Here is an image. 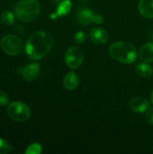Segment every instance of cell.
I'll use <instances>...</instances> for the list:
<instances>
[{"instance_id":"6da1fadb","label":"cell","mask_w":153,"mask_h":154,"mask_svg":"<svg viewBox=\"0 0 153 154\" xmlns=\"http://www.w3.org/2000/svg\"><path fill=\"white\" fill-rule=\"evenodd\" d=\"M52 46L53 37L51 33L45 31H39L28 38L25 44V51L31 60H39L50 51Z\"/></svg>"},{"instance_id":"7a4b0ae2","label":"cell","mask_w":153,"mask_h":154,"mask_svg":"<svg viewBox=\"0 0 153 154\" xmlns=\"http://www.w3.org/2000/svg\"><path fill=\"white\" fill-rule=\"evenodd\" d=\"M110 56L122 63L131 64L133 63L137 58V51L135 47L125 42H117L109 47Z\"/></svg>"},{"instance_id":"3957f363","label":"cell","mask_w":153,"mask_h":154,"mask_svg":"<svg viewBox=\"0 0 153 154\" xmlns=\"http://www.w3.org/2000/svg\"><path fill=\"white\" fill-rule=\"evenodd\" d=\"M41 12V5L37 0H19L14 6L15 17L23 23L35 20Z\"/></svg>"},{"instance_id":"277c9868","label":"cell","mask_w":153,"mask_h":154,"mask_svg":"<svg viewBox=\"0 0 153 154\" xmlns=\"http://www.w3.org/2000/svg\"><path fill=\"white\" fill-rule=\"evenodd\" d=\"M7 115L15 122H25L31 117V109L24 102L14 101L8 104Z\"/></svg>"},{"instance_id":"5b68a950","label":"cell","mask_w":153,"mask_h":154,"mask_svg":"<svg viewBox=\"0 0 153 154\" xmlns=\"http://www.w3.org/2000/svg\"><path fill=\"white\" fill-rule=\"evenodd\" d=\"M1 48L2 50L10 56L19 55L23 48L21 39L13 34L5 35L1 40Z\"/></svg>"},{"instance_id":"8992f818","label":"cell","mask_w":153,"mask_h":154,"mask_svg":"<svg viewBox=\"0 0 153 154\" xmlns=\"http://www.w3.org/2000/svg\"><path fill=\"white\" fill-rule=\"evenodd\" d=\"M84 60V54L82 50L78 47H69L65 53V62L72 69H78L81 66Z\"/></svg>"},{"instance_id":"52a82bcc","label":"cell","mask_w":153,"mask_h":154,"mask_svg":"<svg viewBox=\"0 0 153 154\" xmlns=\"http://www.w3.org/2000/svg\"><path fill=\"white\" fill-rule=\"evenodd\" d=\"M130 109L134 113H145L149 107L150 103L149 101L142 97H134L129 102Z\"/></svg>"},{"instance_id":"ba28073f","label":"cell","mask_w":153,"mask_h":154,"mask_svg":"<svg viewBox=\"0 0 153 154\" xmlns=\"http://www.w3.org/2000/svg\"><path fill=\"white\" fill-rule=\"evenodd\" d=\"M89 36H90L91 41L97 45L105 44L108 41V38H109L108 32L105 29L100 28V27L93 28L89 32Z\"/></svg>"},{"instance_id":"9c48e42d","label":"cell","mask_w":153,"mask_h":154,"mask_svg":"<svg viewBox=\"0 0 153 154\" xmlns=\"http://www.w3.org/2000/svg\"><path fill=\"white\" fill-rule=\"evenodd\" d=\"M40 74V65L38 63H31L27 65L23 70V78L27 82L35 80Z\"/></svg>"},{"instance_id":"30bf717a","label":"cell","mask_w":153,"mask_h":154,"mask_svg":"<svg viewBox=\"0 0 153 154\" xmlns=\"http://www.w3.org/2000/svg\"><path fill=\"white\" fill-rule=\"evenodd\" d=\"M139 58L144 62H153V42L143 44L138 52Z\"/></svg>"},{"instance_id":"8fae6325","label":"cell","mask_w":153,"mask_h":154,"mask_svg":"<svg viewBox=\"0 0 153 154\" xmlns=\"http://www.w3.org/2000/svg\"><path fill=\"white\" fill-rule=\"evenodd\" d=\"M78 76L76 72H69L63 79V85L68 90H74L78 86Z\"/></svg>"},{"instance_id":"7c38bea8","label":"cell","mask_w":153,"mask_h":154,"mask_svg":"<svg viewBox=\"0 0 153 154\" xmlns=\"http://www.w3.org/2000/svg\"><path fill=\"white\" fill-rule=\"evenodd\" d=\"M139 10L142 16L146 18H153V0H141Z\"/></svg>"},{"instance_id":"4fadbf2b","label":"cell","mask_w":153,"mask_h":154,"mask_svg":"<svg viewBox=\"0 0 153 154\" xmlns=\"http://www.w3.org/2000/svg\"><path fill=\"white\" fill-rule=\"evenodd\" d=\"M94 13L88 9V8H84L81 9L78 14H77V18L78 20V22L83 24V25H88L91 23H93V17H94Z\"/></svg>"},{"instance_id":"5bb4252c","label":"cell","mask_w":153,"mask_h":154,"mask_svg":"<svg viewBox=\"0 0 153 154\" xmlns=\"http://www.w3.org/2000/svg\"><path fill=\"white\" fill-rule=\"evenodd\" d=\"M71 6H72V4L70 2V0H63L58 6L57 8V13L56 14H52L50 15L52 19L56 18V17H59V16H64L66 14H68L71 9Z\"/></svg>"},{"instance_id":"9a60e30c","label":"cell","mask_w":153,"mask_h":154,"mask_svg":"<svg viewBox=\"0 0 153 154\" xmlns=\"http://www.w3.org/2000/svg\"><path fill=\"white\" fill-rule=\"evenodd\" d=\"M136 72L142 78H151L153 75V69L147 62L138 63L135 67Z\"/></svg>"},{"instance_id":"2e32d148","label":"cell","mask_w":153,"mask_h":154,"mask_svg":"<svg viewBox=\"0 0 153 154\" xmlns=\"http://www.w3.org/2000/svg\"><path fill=\"white\" fill-rule=\"evenodd\" d=\"M14 18H15V14H13L10 11H4V12H2L1 16H0L1 22L3 23H5V24H7V25L14 24Z\"/></svg>"},{"instance_id":"e0dca14e","label":"cell","mask_w":153,"mask_h":154,"mask_svg":"<svg viewBox=\"0 0 153 154\" xmlns=\"http://www.w3.org/2000/svg\"><path fill=\"white\" fill-rule=\"evenodd\" d=\"M14 149V147L10 144L7 141L3 138H0V154L9 153Z\"/></svg>"},{"instance_id":"ac0fdd59","label":"cell","mask_w":153,"mask_h":154,"mask_svg":"<svg viewBox=\"0 0 153 154\" xmlns=\"http://www.w3.org/2000/svg\"><path fill=\"white\" fill-rule=\"evenodd\" d=\"M41 152H42V147L40 143H32L25 150L26 154H40Z\"/></svg>"},{"instance_id":"d6986e66","label":"cell","mask_w":153,"mask_h":154,"mask_svg":"<svg viewBox=\"0 0 153 154\" xmlns=\"http://www.w3.org/2000/svg\"><path fill=\"white\" fill-rule=\"evenodd\" d=\"M86 38H87V34L84 32H82V31L78 32L75 34V36H74L75 42L77 43H82V42H84L86 41Z\"/></svg>"},{"instance_id":"ffe728a7","label":"cell","mask_w":153,"mask_h":154,"mask_svg":"<svg viewBox=\"0 0 153 154\" xmlns=\"http://www.w3.org/2000/svg\"><path fill=\"white\" fill-rule=\"evenodd\" d=\"M145 121L153 125V107H149V109L145 112Z\"/></svg>"},{"instance_id":"44dd1931","label":"cell","mask_w":153,"mask_h":154,"mask_svg":"<svg viewBox=\"0 0 153 154\" xmlns=\"http://www.w3.org/2000/svg\"><path fill=\"white\" fill-rule=\"evenodd\" d=\"M9 104V98L4 91L0 90V106H5Z\"/></svg>"},{"instance_id":"7402d4cb","label":"cell","mask_w":153,"mask_h":154,"mask_svg":"<svg viewBox=\"0 0 153 154\" xmlns=\"http://www.w3.org/2000/svg\"><path fill=\"white\" fill-rule=\"evenodd\" d=\"M103 22H104V18H103L102 15L97 14H94L93 23H102Z\"/></svg>"},{"instance_id":"603a6c76","label":"cell","mask_w":153,"mask_h":154,"mask_svg":"<svg viewBox=\"0 0 153 154\" xmlns=\"http://www.w3.org/2000/svg\"><path fill=\"white\" fill-rule=\"evenodd\" d=\"M151 103H152L153 105V90L152 92H151Z\"/></svg>"}]
</instances>
